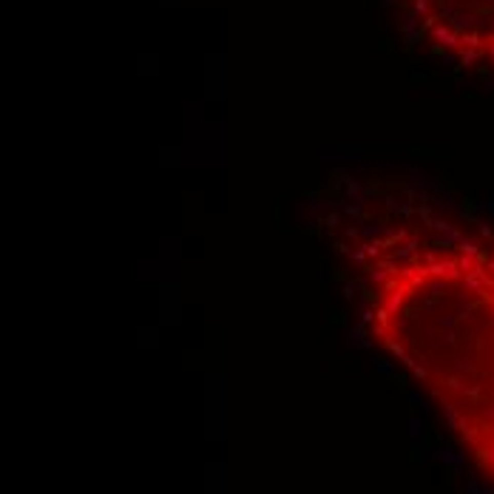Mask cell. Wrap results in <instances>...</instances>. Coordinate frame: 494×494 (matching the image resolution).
I'll return each instance as SVG.
<instances>
[{
	"label": "cell",
	"mask_w": 494,
	"mask_h": 494,
	"mask_svg": "<svg viewBox=\"0 0 494 494\" xmlns=\"http://www.w3.org/2000/svg\"><path fill=\"white\" fill-rule=\"evenodd\" d=\"M375 341L494 480V239L401 216L344 247Z\"/></svg>",
	"instance_id": "1"
},
{
	"label": "cell",
	"mask_w": 494,
	"mask_h": 494,
	"mask_svg": "<svg viewBox=\"0 0 494 494\" xmlns=\"http://www.w3.org/2000/svg\"><path fill=\"white\" fill-rule=\"evenodd\" d=\"M432 49L494 66V0H403Z\"/></svg>",
	"instance_id": "2"
}]
</instances>
